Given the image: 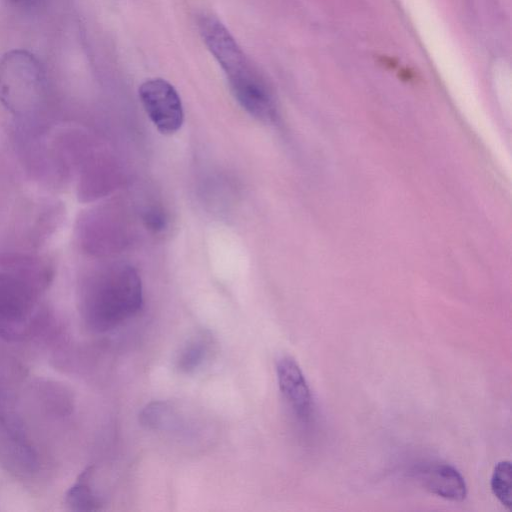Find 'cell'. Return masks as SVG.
Wrapping results in <instances>:
<instances>
[{"label":"cell","mask_w":512,"mask_h":512,"mask_svg":"<svg viewBox=\"0 0 512 512\" xmlns=\"http://www.w3.org/2000/svg\"><path fill=\"white\" fill-rule=\"evenodd\" d=\"M416 477L424 489L441 498L455 502L466 498V482L461 473L449 464H424L418 468Z\"/></svg>","instance_id":"9c48e42d"},{"label":"cell","mask_w":512,"mask_h":512,"mask_svg":"<svg viewBox=\"0 0 512 512\" xmlns=\"http://www.w3.org/2000/svg\"><path fill=\"white\" fill-rule=\"evenodd\" d=\"M144 221L148 229L153 232H159L166 227V217L163 211L158 208H152L145 214Z\"/></svg>","instance_id":"5bb4252c"},{"label":"cell","mask_w":512,"mask_h":512,"mask_svg":"<svg viewBox=\"0 0 512 512\" xmlns=\"http://www.w3.org/2000/svg\"><path fill=\"white\" fill-rule=\"evenodd\" d=\"M491 491L498 501L510 510L512 504V469L508 460L499 461L491 476Z\"/></svg>","instance_id":"4fadbf2b"},{"label":"cell","mask_w":512,"mask_h":512,"mask_svg":"<svg viewBox=\"0 0 512 512\" xmlns=\"http://www.w3.org/2000/svg\"><path fill=\"white\" fill-rule=\"evenodd\" d=\"M52 278L50 266L37 258H0V338L28 336L38 316V303Z\"/></svg>","instance_id":"6da1fadb"},{"label":"cell","mask_w":512,"mask_h":512,"mask_svg":"<svg viewBox=\"0 0 512 512\" xmlns=\"http://www.w3.org/2000/svg\"><path fill=\"white\" fill-rule=\"evenodd\" d=\"M142 303L137 272L130 266H116L88 283L83 293L82 313L90 329L106 332L136 315Z\"/></svg>","instance_id":"7a4b0ae2"},{"label":"cell","mask_w":512,"mask_h":512,"mask_svg":"<svg viewBox=\"0 0 512 512\" xmlns=\"http://www.w3.org/2000/svg\"><path fill=\"white\" fill-rule=\"evenodd\" d=\"M228 83L237 102L251 116L263 122L275 118L276 105L272 91L255 66L239 76L228 79Z\"/></svg>","instance_id":"52a82bcc"},{"label":"cell","mask_w":512,"mask_h":512,"mask_svg":"<svg viewBox=\"0 0 512 512\" xmlns=\"http://www.w3.org/2000/svg\"><path fill=\"white\" fill-rule=\"evenodd\" d=\"M92 467H87L65 494L66 505L74 511H98L102 507L100 498L91 487Z\"/></svg>","instance_id":"30bf717a"},{"label":"cell","mask_w":512,"mask_h":512,"mask_svg":"<svg viewBox=\"0 0 512 512\" xmlns=\"http://www.w3.org/2000/svg\"><path fill=\"white\" fill-rule=\"evenodd\" d=\"M211 339L208 334L201 332L192 338L181 348L176 367L182 373H192L205 361L210 350Z\"/></svg>","instance_id":"8fae6325"},{"label":"cell","mask_w":512,"mask_h":512,"mask_svg":"<svg viewBox=\"0 0 512 512\" xmlns=\"http://www.w3.org/2000/svg\"><path fill=\"white\" fill-rule=\"evenodd\" d=\"M139 422L152 430H173L180 425L174 407L165 401L147 404L139 414Z\"/></svg>","instance_id":"7c38bea8"},{"label":"cell","mask_w":512,"mask_h":512,"mask_svg":"<svg viewBox=\"0 0 512 512\" xmlns=\"http://www.w3.org/2000/svg\"><path fill=\"white\" fill-rule=\"evenodd\" d=\"M139 98L159 132L173 134L181 128L184 120L182 102L168 81L161 78L144 81L139 87Z\"/></svg>","instance_id":"277c9868"},{"label":"cell","mask_w":512,"mask_h":512,"mask_svg":"<svg viewBox=\"0 0 512 512\" xmlns=\"http://www.w3.org/2000/svg\"><path fill=\"white\" fill-rule=\"evenodd\" d=\"M0 463L18 475L38 468L37 454L17 417L0 405Z\"/></svg>","instance_id":"5b68a950"},{"label":"cell","mask_w":512,"mask_h":512,"mask_svg":"<svg viewBox=\"0 0 512 512\" xmlns=\"http://www.w3.org/2000/svg\"><path fill=\"white\" fill-rule=\"evenodd\" d=\"M46 78L38 59L25 50H11L0 58V102L17 116H28L43 104Z\"/></svg>","instance_id":"3957f363"},{"label":"cell","mask_w":512,"mask_h":512,"mask_svg":"<svg viewBox=\"0 0 512 512\" xmlns=\"http://www.w3.org/2000/svg\"><path fill=\"white\" fill-rule=\"evenodd\" d=\"M7 5L12 8L30 11L43 5L46 0H3Z\"/></svg>","instance_id":"9a60e30c"},{"label":"cell","mask_w":512,"mask_h":512,"mask_svg":"<svg viewBox=\"0 0 512 512\" xmlns=\"http://www.w3.org/2000/svg\"><path fill=\"white\" fill-rule=\"evenodd\" d=\"M198 29L205 45L227 78L242 72L252 64L228 29L215 16L201 15L198 19Z\"/></svg>","instance_id":"8992f818"},{"label":"cell","mask_w":512,"mask_h":512,"mask_svg":"<svg viewBox=\"0 0 512 512\" xmlns=\"http://www.w3.org/2000/svg\"><path fill=\"white\" fill-rule=\"evenodd\" d=\"M279 389L296 417L308 422L313 413L312 395L298 363L291 357L279 359L276 365Z\"/></svg>","instance_id":"ba28073f"}]
</instances>
